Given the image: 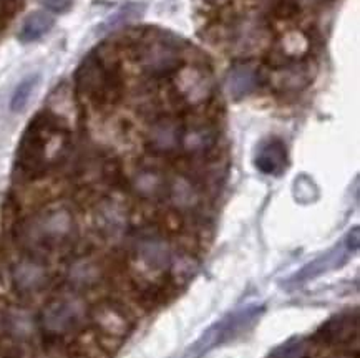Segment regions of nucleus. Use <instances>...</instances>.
<instances>
[{"mask_svg":"<svg viewBox=\"0 0 360 358\" xmlns=\"http://www.w3.org/2000/svg\"><path fill=\"white\" fill-rule=\"evenodd\" d=\"M133 187L141 197L153 199V197H160L168 191V183H166L163 173L158 171V169L145 168L140 173H136Z\"/></svg>","mask_w":360,"mask_h":358,"instance_id":"nucleus-16","label":"nucleus"},{"mask_svg":"<svg viewBox=\"0 0 360 358\" xmlns=\"http://www.w3.org/2000/svg\"><path fill=\"white\" fill-rule=\"evenodd\" d=\"M40 4L55 13H67L73 7V0H40Z\"/></svg>","mask_w":360,"mask_h":358,"instance_id":"nucleus-24","label":"nucleus"},{"mask_svg":"<svg viewBox=\"0 0 360 358\" xmlns=\"http://www.w3.org/2000/svg\"><path fill=\"white\" fill-rule=\"evenodd\" d=\"M309 2H316V0H309Z\"/></svg>","mask_w":360,"mask_h":358,"instance_id":"nucleus-26","label":"nucleus"},{"mask_svg":"<svg viewBox=\"0 0 360 358\" xmlns=\"http://www.w3.org/2000/svg\"><path fill=\"white\" fill-rule=\"evenodd\" d=\"M169 194L178 208H189L196 203V192L184 179H178L169 186Z\"/></svg>","mask_w":360,"mask_h":358,"instance_id":"nucleus-21","label":"nucleus"},{"mask_svg":"<svg viewBox=\"0 0 360 358\" xmlns=\"http://www.w3.org/2000/svg\"><path fill=\"white\" fill-rule=\"evenodd\" d=\"M70 133L52 113H39L25 128L17 150V168L27 178H39L65 158Z\"/></svg>","mask_w":360,"mask_h":358,"instance_id":"nucleus-1","label":"nucleus"},{"mask_svg":"<svg viewBox=\"0 0 360 358\" xmlns=\"http://www.w3.org/2000/svg\"><path fill=\"white\" fill-rule=\"evenodd\" d=\"M262 314H264V305L261 304L239 307V309L223 317L213 327L207 329L200 337V340L189 348L186 358H202L214 348L234 342L259 322Z\"/></svg>","mask_w":360,"mask_h":358,"instance_id":"nucleus-2","label":"nucleus"},{"mask_svg":"<svg viewBox=\"0 0 360 358\" xmlns=\"http://www.w3.org/2000/svg\"><path fill=\"white\" fill-rule=\"evenodd\" d=\"M55 18L49 12L35 11L25 17L24 24L18 30V40L22 44H32L47 35L53 29Z\"/></svg>","mask_w":360,"mask_h":358,"instance_id":"nucleus-15","label":"nucleus"},{"mask_svg":"<svg viewBox=\"0 0 360 358\" xmlns=\"http://www.w3.org/2000/svg\"><path fill=\"white\" fill-rule=\"evenodd\" d=\"M77 90L94 102L105 103L118 91V78L113 68L105 65L103 58L94 52L77 70Z\"/></svg>","mask_w":360,"mask_h":358,"instance_id":"nucleus-4","label":"nucleus"},{"mask_svg":"<svg viewBox=\"0 0 360 358\" xmlns=\"http://www.w3.org/2000/svg\"><path fill=\"white\" fill-rule=\"evenodd\" d=\"M39 81H40V75L39 73H35V75L25 77L24 80L17 85V88H15V91H13L12 100H11L12 112H15V113L24 112V110L27 108V105H29V102H30L32 95H34L37 85H39Z\"/></svg>","mask_w":360,"mask_h":358,"instance_id":"nucleus-19","label":"nucleus"},{"mask_svg":"<svg viewBox=\"0 0 360 358\" xmlns=\"http://www.w3.org/2000/svg\"><path fill=\"white\" fill-rule=\"evenodd\" d=\"M254 164L267 176H281L288 168V148L278 138L267 140L257 150Z\"/></svg>","mask_w":360,"mask_h":358,"instance_id":"nucleus-13","label":"nucleus"},{"mask_svg":"<svg viewBox=\"0 0 360 358\" xmlns=\"http://www.w3.org/2000/svg\"><path fill=\"white\" fill-rule=\"evenodd\" d=\"M136 256L150 270H165L172 264V251L168 242L158 234H145L138 239Z\"/></svg>","mask_w":360,"mask_h":358,"instance_id":"nucleus-10","label":"nucleus"},{"mask_svg":"<svg viewBox=\"0 0 360 358\" xmlns=\"http://www.w3.org/2000/svg\"><path fill=\"white\" fill-rule=\"evenodd\" d=\"M100 277V269L96 267L94 263L90 260H82V263H77L72 269V282L82 284V286H90V284H95L96 279Z\"/></svg>","mask_w":360,"mask_h":358,"instance_id":"nucleus-23","label":"nucleus"},{"mask_svg":"<svg viewBox=\"0 0 360 358\" xmlns=\"http://www.w3.org/2000/svg\"><path fill=\"white\" fill-rule=\"evenodd\" d=\"M143 12H145V6H143V4H138V2L124 4L123 7H120L117 12L112 13V15H110L107 20L98 27V32L100 34H108V32L117 30L124 24H128V22L138 20V18L143 15Z\"/></svg>","mask_w":360,"mask_h":358,"instance_id":"nucleus-18","label":"nucleus"},{"mask_svg":"<svg viewBox=\"0 0 360 358\" xmlns=\"http://www.w3.org/2000/svg\"><path fill=\"white\" fill-rule=\"evenodd\" d=\"M359 332V314L354 312H342L332 317L326 324H322L316 332V340L326 345H345L357 337Z\"/></svg>","mask_w":360,"mask_h":358,"instance_id":"nucleus-7","label":"nucleus"},{"mask_svg":"<svg viewBox=\"0 0 360 358\" xmlns=\"http://www.w3.org/2000/svg\"><path fill=\"white\" fill-rule=\"evenodd\" d=\"M344 242H345V244H347V247L352 252H355V251L359 249V227L357 226H355L352 231H349V234L344 239Z\"/></svg>","mask_w":360,"mask_h":358,"instance_id":"nucleus-25","label":"nucleus"},{"mask_svg":"<svg viewBox=\"0 0 360 358\" xmlns=\"http://www.w3.org/2000/svg\"><path fill=\"white\" fill-rule=\"evenodd\" d=\"M354 252L350 251L347 244L342 241L340 244L332 247L330 251H327L326 254L317 257L316 260H312V263L304 265V267L299 270V272L295 274L292 279H290V282L302 284V282L311 281V279H316L317 275L329 272V270H332V269H340L345 263H347L349 257Z\"/></svg>","mask_w":360,"mask_h":358,"instance_id":"nucleus-8","label":"nucleus"},{"mask_svg":"<svg viewBox=\"0 0 360 358\" xmlns=\"http://www.w3.org/2000/svg\"><path fill=\"white\" fill-rule=\"evenodd\" d=\"M12 281L18 292L34 293L47 286L49 272L37 259H24L13 267Z\"/></svg>","mask_w":360,"mask_h":358,"instance_id":"nucleus-12","label":"nucleus"},{"mask_svg":"<svg viewBox=\"0 0 360 358\" xmlns=\"http://www.w3.org/2000/svg\"><path fill=\"white\" fill-rule=\"evenodd\" d=\"M95 322L101 332L112 335V337H124L131 327L130 317L127 315V312L112 302L98 305V309L95 310Z\"/></svg>","mask_w":360,"mask_h":358,"instance_id":"nucleus-14","label":"nucleus"},{"mask_svg":"<svg viewBox=\"0 0 360 358\" xmlns=\"http://www.w3.org/2000/svg\"><path fill=\"white\" fill-rule=\"evenodd\" d=\"M216 143V131L211 126L200 125L193 128H183L181 136V146L188 153L198 154L206 153L207 150L213 148Z\"/></svg>","mask_w":360,"mask_h":358,"instance_id":"nucleus-17","label":"nucleus"},{"mask_svg":"<svg viewBox=\"0 0 360 358\" xmlns=\"http://www.w3.org/2000/svg\"><path fill=\"white\" fill-rule=\"evenodd\" d=\"M86 305L82 298L63 296L50 300L40 314V327L47 335L62 337L73 333L85 322Z\"/></svg>","mask_w":360,"mask_h":358,"instance_id":"nucleus-5","label":"nucleus"},{"mask_svg":"<svg viewBox=\"0 0 360 358\" xmlns=\"http://www.w3.org/2000/svg\"><path fill=\"white\" fill-rule=\"evenodd\" d=\"M183 126L174 118H161L151 126L148 146L153 153L169 154L181 146Z\"/></svg>","mask_w":360,"mask_h":358,"instance_id":"nucleus-9","label":"nucleus"},{"mask_svg":"<svg viewBox=\"0 0 360 358\" xmlns=\"http://www.w3.org/2000/svg\"><path fill=\"white\" fill-rule=\"evenodd\" d=\"M140 63L150 75L165 77L181 67V52L172 40L155 39L143 47Z\"/></svg>","mask_w":360,"mask_h":358,"instance_id":"nucleus-6","label":"nucleus"},{"mask_svg":"<svg viewBox=\"0 0 360 358\" xmlns=\"http://www.w3.org/2000/svg\"><path fill=\"white\" fill-rule=\"evenodd\" d=\"M75 223L70 211L53 208L41 211L22 226V241L32 249H55L72 237Z\"/></svg>","mask_w":360,"mask_h":358,"instance_id":"nucleus-3","label":"nucleus"},{"mask_svg":"<svg viewBox=\"0 0 360 358\" xmlns=\"http://www.w3.org/2000/svg\"><path fill=\"white\" fill-rule=\"evenodd\" d=\"M294 197L297 203L301 204H311L319 197V190H317L316 183L306 174L295 178L294 181Z\"/></svg>","mask_w":360,"mask_h":358,"instance_id":"nucleus-20","label":"nucleus"},{"mask_svg":"<svg viewBox=\"0 0 360 358\" xmlns=\"http://www.w3.org/2000/svg\"><path fill=\"white\" fill-rule=\"evenodd\" d=\"M309 352L307 340L304 338H290L289 342L276 348L269 358H306Z\"/></svg>","mask_w":360,"mask_h":358,"instance_id":"nucleus-22","label":"nucleus"},{"mask_svg":"<svg viewBox=\"0 0 360 358\" xmlns=\"http://www.w3.org/2000/svg\"><path fill=\"white\" fill-rule=\"evenodd\" d=\"M259 85V70L251 63H238L226 75L224 90L233 102L246 98Z\"/></svg>","mask_w":360,"mask_h":358,"instance_id":"nucleus-11","label":"nucleus"}]
</instances>
